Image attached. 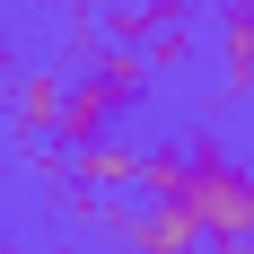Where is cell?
Segmentation results:
<instances>
[{"mask_svg":"<svg viewBox=\"0 0 254 254\" xmlns=\"http://www.w3.org/2000/svg\"><path fill=\"white\" fill-rule=\"evenodd\" d=\"M131 193H167V202H184V210H193V228H202V246L246 254L254 184H246V158H237L219 131H184V140H167V149H140Z\"/></svg>","mask_w":254,"mask_h":254,"instance_id":"obj_1","label":"cell"},{"mask_svg":"<svg viewBox=\"0 0 254 254\" xmlns=\"http://www.w3.org/2000/svg\"><path fill=\"white\" fill-rule=\"evenodd\" d=\"M149 62L131 44H97L88 62H79V79L62 70V114H53V140L70 149V140H97V131H114L131 114V105H149Z\"/></svg>","mask_w":254,"mask_h":254,"instance_id":"obj_2","label":"cell"},{"mask_svg":"<svg viewBox=\"0 0 254 254\" xmlns=\"http://www.w3.org/2000/svg\"><path fill=\"white\" fill-rule=\"evenodd\" d=\"M123 254H202V228H193V210L167 202V193H140V202L114 219Z\"/></svg>","mask_w":254,"mask_h":254,"instance_id":"obj_3","label":"cell"},{"mask_svg":"<svg viewBox=\"0 0 254 254\" xmlns=\"http://www.w3.org/2000/svg\"><path fill=\"white\" fill-rule=\"evenodd\" d=\"M210 44H219V97L254 105V0H219L210 9Z\"/></svg>","mask_w":254,"mask_h":254,"instance_id":"obj_4","label":"cell"},{"mask_svg":"<svg viewBox=\"0 0 254 254\" xmlns=\"http://www.w3.org/2000/svg\"><path fill=\"white\" fill-rule=\"evenodd\" d=\"M70 176H79V184H97V193H131V176H140V149H131L123 131L70 140Z\"/></svg>","mask_w":254,"mask_h":254,"instance_id":"obj_5","label":"cell"},{"mask_svg":"<svg viewBox=\"0 0 254 254\" xmlns=\"http://www.w3.org/2000/svg\"><path fill=\"white\" fill-rule=\"evenodd\" d=\"M0 114H9V131H18V140H53V114H62V70H18Z\"/></svg>","mask_w":254,"mask_h":254,"instance_id":"obj_6","label":"cell"},{"mask_svg":"<svg viewBox=\"0 0 254 254\" xmlns=\"http://www.w3.org/2000/svg\"><path fill=\"white\" fill-rule=\"evenodd\" d=\"M176 26H193V0H123L114 44H149V35H176Z\"/></svg>","mask_w":254,"mask_h":254,"instance_id":"obj_7","label":"cell"},{"mask_svg":"<svg viewBox=\"0 0 254 254\" xmlns=\"http://www.w3.org/2000/svg\"><path fill=\"white\" fill-rule=\"evenodd\" d=\"M62 219H79L88 237H114V219H123V193H97V184L62 176Z\"/></svg>","mask_w":254,"mask_h":254,"instance_id":"obj_8","label":"cell"},{"mask_svg":"<svg viewBox=\"0 0 254 254\" xmlns=\"http://www.w3.org/2000/svg\"><path fill=\"white\" fill-rule=\"evenodd\" d=\"M0 79H18V53H9V35H0Z\"/></svg>","mask_w":254,"mask_h":254,"instance_id":"obj_9","label":"cell"},{"mask_svg":"<svg viewBox=\"0 0 254 254\" xmlns=\"http://www.w3.org/2000/svg\"><path fill=\"white\" fill-rule=\"evenodd\" d=\"M0 254H26V246H9V237H0Z\"/></svg>","mask_w":254,"mask_h":254,"instance_id":"obj_10","label":"cell"},{"mask_svg":"<svg viewBox=\"0 0 254 254\" xmlns=\"http://www.w3.org/2000/svg\"><path fill=\"white\" fill-rule=\"evenodd\" d=\"M0 193H9V167H0Z\"/></svg>","mask_w":254,"mask_h":254,"instance_id":"obj_11","label":"cell"},{"mask_svg":"<svg viewBox=\"0 0 254 254\" xmlns=\"http://www.w3.org/2000/svg\"><path fill=\"white\" fill-rule=\"evenodd\" d=\"M53 254H79V246H53Z\"/></svg>","mask_w":254,"mask_h":254,"instance_id":"obj_12","label":"cell"},{"mask_svg":"<svg viewBox=\"0 0 254 254\" xmlns=\"http://www.w3.org/2000/svg\"><path fill=\"white\" fill-rule=\"evenodd\" d=\"M246 254H254V228H246Z\"/></svg>","mask_w":254,"mask_h":254,"instance_id":"obj_13","label":"cell"},{"mask_svg":"<svg viewBox=\"0 0 254 254\" xmlns=\"http://www.w3.org/2000/svg\"><path fill=\"white\" fill-rule=\"evenodd\" d=\"M0 131H9V114H0Z\"/></svg>","mask_w":254,"mask_h":254,"instance_id":"obj_14","label":"cell"}]
</instances>
